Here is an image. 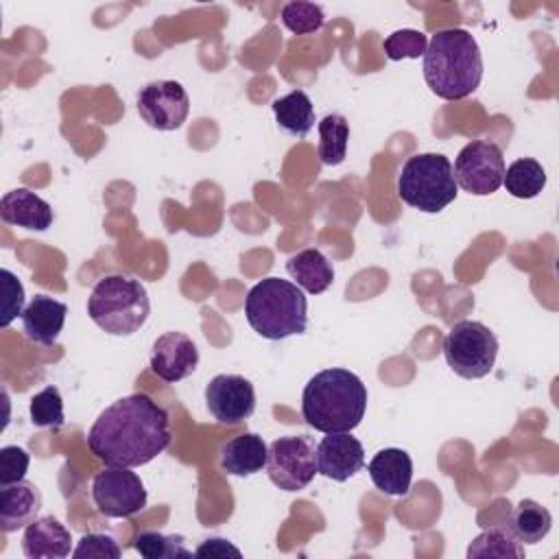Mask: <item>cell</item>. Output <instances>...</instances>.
<instances>
[{"label": "cell", "mask_w": 559, "mask_h": 559, "mask_svg": "<svg viewBox=\"0 0 559 559\" xmlns=\"http://www.w3.org/2000/svg\"><path fill=\"white\" fill-rule=\"evenodd\" d=\"M266 474L275 487L282 491H301L306 489L317 469V445L306 435L280 437L269 445Z\"/></svg>", "instance_id": "obj_8"}, {"label": "cell", "mask_w": 559, "mask_h": 559, "mask_svg": "<svg viewBox=\"0 0 559 559\" xmlns=\"http://www.w3.org/2000/svg\"><path fill=\"white\" fill-rule=\"evenodd\" d=\"M0 218L7 225L46 231L52 225L55 214L48 201L37 197L33 190L15 188L9 190L0 201Z\"/></svg>", "instance_id": "obj_17"}, {"label": "cell", "mask_w": 559, "mask_h": 559, "mask_svg": "<svg viewBox=\"0 0 559 559\" xmlns=\"http://www.w3.org/2000/svg\"><path fill=\"white\" fill-rule=\"evenodd\" d=\"M133 548L144 559H175V557H192V550L186 548V539L181 535H164L159 531H144L133 539Z\"/></svg>", "instance_id": "obj_27"}, {"label": "cell", "mask_w": 559, "mask_h": 559, "mask_svg": "<svg viewBox=\"0 0 559 559\" xmlns=\"http://www.w3.org/2000/svg\"><path fill=\"white\" fill-rule=\"evenodd\" d=\"M502 186L515 199H535L546 188V170L533 157H520L504 168Z\"/></svg>", "instance_id": "obj_24"}, {"label": "cell", "mask_w": 559, "mask_h": 559, "mask_svg": "<svg viewBox=\"0 0 559 559\" xmlns=\"http://www.w3.org/2000/svg\"><path fill=\"white\" fill-rule=\"evenodd\" d=\"M269 445L255 432H245L229 439L221 448V467L231 476H251L266 467Z\"/></svg>", "instance_id": "obj_20"}, {"label": "cell", "mask_w": 559, "mask_h": 559, "mask_svg": "<svg viewBox=\"0 0 559 559\" xmlns=\"http://www.w3.org/2000/svg\"><path fill=\"white\" fill-rule=\"evenodd\" d=\"M319 159L325 166H338L347 155L349 142V122L341 114H328L319 124Z\"/></svg>", "instance_id": "obj_25"}, {"label": "cell", "mask_w": 559, "mask_h": 559, "mask_svg": "<svg viewBox=\"0 0 559 559\" xmlns=\"http://www.w3.org/2000/svg\"><path fill=\"white\" fill-rule=\"evenodd\" d=\"M31 456L20 445H4L0 450V487L13 485L17 480H24L28 472Z\"/></svg>", "instance_id": "obj_33"}, {"label": "cell", "mask_w": 559, "mask_h": 559, "mask_svg": "<svg viewBox=\"0 0 559 559\" xmlns=\"http://www.w3.org/2000/svg\"><path fill=\"white\" fill-rule=\"evenodd\" d=\"M504 168V157L498 144L474 140L459 151L452 173L456 188H463L474 197H487L502 186Z\"/></svg>", "instance_id": "obj_9"}, {"label": "cell", "mask_w": 559, "mask_h": 559, "mask_svg": "<svg viewBox=\"0 0 559 559\" xmlns=\"http://www.w3.org/2000/svg\"><path fill=\"white\" fill-rule=\"evenodd\" d=\"M28 413H31V421L37 428H61L66 417H63V400L57 386H46L39 393H35L31 397L28 404Z\"/></svg>", "instance_id": "obj_28"}, {"label": "cell", "mask_w": 559, "mask_h": 559, "mask_svg": "<svg viewBox=\"0 0 559 559\" xmlns=\"http://www.w3.org/2000/svg\"><path fill=\"white\" fill-rule=\"evenodd\" d=\"M151 369L164 382H179L194 373L199 365V349L194 341L183 332H164L153 341Z\"/></svg>", "instance_id": "obj_13"}, {"label": "cell", "mask_w": 559, "mask_h": 559, "mask_svg": "<svg viewBox=\"0 0 559 559\" xmlns=\"http://www.w3.org/2000/svg\"><path fill=\"white\" fill-rule=\"evenodd\" d=\"M426 85L443 100H463L483 79V55L465 28L437 31L424 52Z\"/></svg>", "instance_id": "obj_3"}, {"label": "cell", "mask_w": 559, "mask_h": 559, "mask_svg": "<svg viewBox=\"0 0 559 559\" xmlns=\"http://www.w3.org/2000/svg\"><path fill=\"white\" fill-rule=\"evenodd\" d=\"M122 550L111 535L105 533H87L79 539L72 550L74 559H120Z\"/></svg>", "instance_id": "obj_32"}, {"label": "cell", "mask_w": 559, "mask_h": 559, "mask_svg": "<svg viewBox=\"0 0 559 559\" xmlns=\"http://www.w3.org/2000/svg\"><path fill=\"white\" fill-rule=\"evenodd\" d=\"M367 386L341 367L314 373L301 393V415L319 432H352L365 417Z\"/></svg>", "instance_id": "obj_2"}, {"label": "cell", "mask_w": 559, "mask_h": 559, "mask_svg": "<svg viewBox=\"0 0 559 559\" xmlns=\"http://www.w3.org/2000/svg\"><path fill=\"white\" fill-rule=\"evenodd\" d=\"M151 312V301L144 284L129 275H105L100 277L90 297V319L111 336H129L138 332Z\"/></svg>", "instance_id": "obj_5"}, {"label": "cell", "mask_w": 559, "mask_h": 559, "mask_svg": "<svg viewBox=\"0 0 559 559\" xmlns=\"http://www.w3.org/2000/svg\"><path fill=\"white\" fill-rule=\"evenodd\" d=\"M2 282V319L0 328H9L11 321L24 312V286L17 275L9 269L0 271Z\"/></svg>", "instance_id": "obj_31"}, {"label": "cell", "mask_w": 559, "mask_h": 559, "mask_svg": "<svg viewBox=\"0 0 559 559\" xmlns=\"http://www.w3.org/2000/svg\"><path fill=\"white\" fill-rule=\"evenodd\" d=\"M496 356L498 338L480 321L463 319L454 323L443 338V358L448 367L465 380L485 378L493 369Z\"/></svg>", "instance_id": "obj_7"}, {"label": "cell", "mask_w": 559, "mask_h": 559, "mask_svg": "<svg viewBox=\"0 0 559 559\" xmlns=\"http://www.w3.org/2000/svg\"><path fill=\"white\" fill-rule=\"evenodd\" d=\"M68 306L48 295H35L22 312L24 336L39 345H52L66 323Z\"/></svg>", "instance_id": "obj_15"}, {"label": "cell", "mask_w": 559, "mask_h": 559, "mask_svg": "<svg viewBox=\"0 0 559 559\" xmlns=\"http://www.w3.org/2000/svg\"><path fill=\"white\" fill-rule=\"evenodd\" d=\"M369 478L386 496H406L413 480V459L406 450L384 448L367 465Z\"/></svg>", "instance_id": "obj_18"}, {"label": "cell", "mask_w": 559, "mask_h": 559, "mask_svg": "<svg viewBox=\"0 0 559 559\" xmlns=\"http://www.w3.org/2000/svg\"><path fill=\"white\" fill-rule=\"evenodd\" d=\"M170 417L146 393H131L109 404L92 424L87 445L111 467H140L170 445Z\"/></svg>", "instance_id": "obj_1"}, {"label": "cell", "mask_w": 559, "mask_h": 559, "mask_svg": "<svg viewBox=\"0 0 559 559\" xmlns=\"http://www.w3.org/2000/svg\"><path fill=\"white\" fill-rule=\"evenodd\" d=\"M286 271L295 280V284L310 295L325 293L334 282L332 262L314 247L301 249L290 255L286 260Z\"/></svg>", "instance_id": "obj_21"}, {"label": "cell", "mask_w": 559, "mask_h": 559, "mask_svg": "<svg viewBox=\"0 0 559 559\" xmlns=\"http://www.w3.org/2000/svg\"><path fill=\"white\" fill-rule=\"evenodd\" d=\"M365 467L362 443L349 432H330L317 443V469L330 480L345 483Z\"/></svg>", "instance_id": "obj_14"}, {"label": "cell", "mask_w": 559, "mask_h": 559, "mask_svg": "<svg viewBox=\"0 0 559 559\" xmlns=\"http://www.w3.org/2000/svg\"><path fill=\"white\" fill-rule=\"evenodd\" d=\"M452 162L441 153H417L408 157L397 175L400 199L426 214H437L456 199Z\"/></svg>", "instance_id": "obj_6"}, {"label": "cell", "mask_w": 559, "mask_h": 559, "mask_svg": "<svg viewBox=\"0 0 559 559\" xmlns=\"http://www.w3.org/2000/svg\"><path fill=\"white\" fill-rule=\"evenodd\" d=\"M138 114L157 131H175L188 120V92L177 81H151L138 92Z\"/></svg>", "instance_id": "obj_11"}, {"label": "cell", "mask_w": 559, "mask_h": 559, "mask_svg": "<svg viewBox=\"0 0 559 559\" xmlns=\"http://www.w3.org/2000/svg\"><path fill=\"white\" fill-rule=\"evenodd\" d=\"M384 55L391 61H402V59H419L424 57L426 48H428V37L421 31L415 28H402L391 33L384 44Z\"/></svg>", "instance_id": "obj_30"}, {"label": "cell", "mask_w": 559, "mask_h": 559, "mask_svg": "<svg viewBox=\"0 0 559 559\" xmlns=\"http://www.w3.org/2000/svg\"><path fill=\"white\" fill-rule=\"evenodd\" d=\"M275 122L282 131L295 138H306L314 127V105L304 90H293L273 100Z\"/></svg>", "instance_id": "obj_22"}, {"label": "cell", "mask_w": 559, "mask_h": 559, "mask_svg": "<svg viewBox=\"0 0 559 559\" xmlns=\"http://www.w3.org/2000/svg\"><path fill=\"white\" fill-rule=\"evenodd\" d=\"M207 411L221 424H240L255 411V389L238 373H218L205 386Z\"/></svg>", "instance_id": "obj_12"}, {"label": "cell", "mask_w": 559, "mask_h": 559, "mask_svg": "<svg viewBox=\"0 0 559 559\" xmlns=\"http://www.w3.org/2000/svg\"><path fill=\"white\" fill-rule=\"evenodd\" d=\"M41 509V493L31 480L0 487V531L15 533L26 528Z\"/></svg>", "instance_id": "obj_19"}, {"label": "cell", "mask_w": 559, "mask_h": 559, "mask_svg": "<svg viewBox=\"0 0 559 559\" xmlns=\"http://www.w3.org/2000/svg\"><path fill=\"white\" fill-rule=\"evenodd\" d=\"M245 317L251 330L262 338L282 341L306 332L308 301L297 284L280 277H264L249 288Z\"/></svg>", "instance_id": "obj_4"}, {"label": "cell", "mask_w": 559, "mask_h": 559, "mask_svg": "<svg viewBox=\"0 0 559 559\" xmlns=\"http://www.w3.org/2000/svg\"><path fill=\"white\" fill-rule=\"evenodd\" d=\"M194 557H201V559H225V557H242L240 548H236L229 539H223V537H210L205 542H201L194 550Z\"/></svg>", "instance_id": "obj_34"}, {"label": "cell", "mask_w": 559, "mask_h": 559, "mask_svg": "<svg viewBox=\"0 0 559 559\" xmlns=\"http://www.w3.org/2000/svg\"><path fill=\"white\" fill-rule=\"evenodd\" d=\"M467 557H498V559H522L524 548L513 537V533L504 526H493L483 531L478 537L472 539L467 548Z\"/></svg>", "instance_id": "obj_26"}, {"label": "cell", "mask_w": 559, "mask_h": 559, "mask_svg": "<svg viewBox=\"0 0 559 559\" xmlns=\"http://www.w3.org/2000/svg\"><path fill=\"white\" fill-rule=\"evenodd\" d=\"M552 526V515L546 507H542L539 502L524 498L520 500L507 522V528L513 533V537L520 544H537L542 542Z\"/></svg>", "instance_id": "obj_23"}, {"label": "cell", "mask_w": 559, "mask_h": 559, "mask_svg": "<svg viewBox=\"0 0 559 559\" xmlns=\"http://www.w3.org/2000/svg\"><path fill=\"white\" fill-rule=\"evenodd\" d=\"M325 13L314 2H286L282 7V24L295 35H312L321 31Z\"/></svg>", "instance_id": "obj_29"}, {"label": "cell", "mask_w": 559, "mask_h": 559, "mask_svg": "<svg viewBox=\"0 0 559 559\" xmlns=\"http://www.w3.org/2000/svg\"><path fill=\"white\" fill-rule=\"evenodd\" d=\"M70 531L55 518H35L22 535V550L28 559H63L70 555Z\"/></svg>", "instance_id": "obj_16"}, {"label": "cell", "mask_w": 559, "mask_h": 559, "mask_svg": "<svg viewBox=\"0 0 559 559\" xmlns=\"http://www.w3.org/2000/svg\"><path fill=\"white\" fill-rule=\"evenodd\" d=\"M146 489L131 467L100 469L92 480V500L105 518H131L146 507Z\"/></svg>", "instance_id": "obj_10"}]
</instances>
